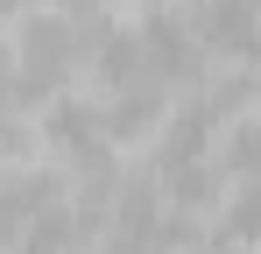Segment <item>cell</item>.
<instances>
[{"mask_svg": "<svg viewBox=\"0 0 261 254\" xmlns=\"http://www.w3.org/2000/svg\"><path fill=\"white\" fill-rule=\"evenodd\" d=\"M106 29H85V21H71V14H29L21 21V49H14V85L29 92V99H49L57 85L78 71V57H85V42H99Z\"/></svg>", "mask_w": 261, "mask_h": 254, "instance_id": "6da1fadb", "label": "cell"}, {"mask_svg": "<svg viewBox=\"0 0 261 254\" xmlns=\"http://www.w3.org/2000/svg\"><path fill=\"white\" fill-rule=\"evenodd\" d=\"M184 29H191V42H205V49L247 57L254 49V0H198L184 14Z\"/></svg>", "mask_w": 261, "mask_h": 254, "instance_id": "7a4b0ae2", "label": "cell"}, {"mask_svg": "<svg viewBox=\"0 0 261 254\" xmlns=\"http://www.w3.org/2000/svg\"><path fill=\"white\" fill-rule=\"evenodd\" d=\"M134 42H141V64H148V78H184L191 71V57H198V42H191V29H184V14H148L141 29H134Z\"/></svg>", "mask_w": 261, "mask_h": 254, "instance_id": "3957f363", "label": "cell"}, {"mask_svg": "<svg viewBox=\"0 0 261 254\" xmlns=\"http://www.w3.org/2000/svg\"><path fill=\"white\" fill-rule=\"evenodd\" d=\"M7 148H21V127H14V113H7V99H0V156Z\"/></svg>", "mask_w": 261, "mask_h": 254, "instance_id": "277c9868", "label": "cell"}, {"mask_svg": "<svg viewBox=\"0 0 261 254\" xmlns=\"http://www.w3.org/2000/svg\"><path fill=\"white\" fill-rule=\"evenodd\" d=\"M7 92H14V57L0 49V99H7Z\"/></svg>", "mask_w": 261, "mask_h": 254, "instance_id": "5b68a950", "label": "cell"}, {"mask_svg": "<svg viewBox=\"0 0 261 254\" xmlns=\"http://www.w3.org/2000/svg\"><path fill=\"white\" fill-rule=\"evenodd\" d=\"M78 7H85V0H78ZM92 7H99V0H92Z\"/></svg>", "mask_w": 261, "mask_h": 254, "instance_id": "8992f818", "label": "cell"}, {"mask_svg": "<svg viewBox=\"0 0 261 254\" xmlns=\"http://www.w3.org/2000/svg\"><path fill=\"white\" fill-rule=\"evenodd\" d=\"M14 7H21V0H14Z\"/></svg>", "mask_w": 261, "mask_h": 254, "instance_id": "52a82bcc", "label": "cell"}]
</instances>
